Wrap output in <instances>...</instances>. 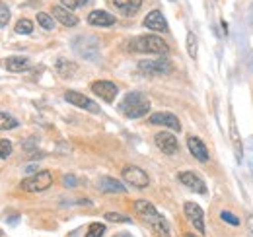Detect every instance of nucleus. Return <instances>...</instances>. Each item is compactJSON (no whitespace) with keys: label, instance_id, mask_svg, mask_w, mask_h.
<instances>
[{"label":"nucleus","instance_id":"obj_33","mask_svg":"<svg viewBox=\"0 0 253 237\" xmlns=\"http://www.w3.org/2000/svg\"><path fill=\"white\" fill-rule=\"evenodd\" d=\"M63 183H64V187H74V185L78 183V179L74 177V175H64Z\"/></svg>","mask_w":253,"mask_h":237},{"label":"nucleus","instance_id":"obj_14","mask_svg":"<svg viewBox=\"0 0 253 237\" xmlns=\"http://www.w3.org/2000/svg\"><path fill=\"white\" fill-rule=\"evenodd\" d=\"M187 148H189L191 156L197 159V161H201V163H207L209 161V150L205 146V142L201 140V138H197V136H189L187 138Z\"/></svg>","mask_w":253,"mask_h":237},{"label":"nucleus","instance_id":"obj_12","mask_svg":"<svg viewBox=\"0 0 253 237\" xmlns=\"http://www.w3.org/2000/svg\"><path fill=\"white\" fill-rule=\"evenodd\" d=\"M177 179H179L181 185H185L191 191H195V193H199V195H207V185H205V181L201 179V175H197L195 171H181V173L177 175Z\"/></svg>","mask_w":253,"mask_h":237},{"label":"nucleus","instance_id":"obj_29","mask_svg":"<svg viewBox=\"0 0 253 237\" xmlns=\"http://www.w3.org/2000/svg\"><path fill=\"white\" fill-rule=\"evenodd\" d=\"M33 31V24L30 20H20L18 24H16V33H22V35H28V33H32Z\"/></svg>","mask_w":253,"mask_h":237},{"label":"nucleus","instance_id":"obj_19","mask_svg":"<svg viewBox=\"0 0 253 237\" xmlns=\"http://www.w3.org/2000/svg\"><path fill=\"white\" fill-rule=\"evenodd\" d=\"M113 4L117 6V10L125 16H134L140 6H142V0H113Z\"/></svg>","mask_w":253,"mask_h":237},{"label":"nucleus","instance_id":"obj_16","mask_svg":"<svg viewBox=\"0 0 253 237\" xmlns=\"http://www.w3.org/2000/svg\"><path fill=\"white\" fill-rule=\"evenodd\" d=\"M144 28L152 31H166L168 30V24H166V18L160 10H152L150 14H146L144 18Z\"/></svg>","mask_w":253,"mask_h":237},{"label":"nucleus","instance_id":"obj_32","mask_svg":"<svg viewBox=\"0 0 253 237\" xmlns=\"http://www.w3.org/2000/svg\"><path fill=\"white\" fill-rule=\"evenodd\" d=\"M61 2L66 10H76V8H82L88 0H61Z\"/></svg>","mask_w":253,"mask_h":237},{"label":"nucleus","instance_id":"obj_1","mask_svg":"<svg viewBox=\"0 0 253 237\" xmlns=\"http://www.w3.org/2000/svg\"><path fill=\"white\" fill-rule=\"evenodd\" d=\"M134 210H136V214L152 228V232L158 237H171L168 220L160 214L152 202H148V200H136V202H134Z\"/></svg>","mask_w":253,"mask_h":237},{"label":"nucleus","instance_id":"obj_30","mask_svg":"<svg viewBox=\"0 0 253 237\" xmlns=\"http://www.w3.org/2000/svg\"><path fill=\"white\" fill-rule=\"evenodd\" d=\"M10 22V10L4 2H0V28H4Z\"/></svg>","mask_w":253,"mask_h":237},{"label":"nucleus","instance_id":"obj_27","mask_svg":"<svg viewBox=\"0 0 253 237\" xmlns=\"http://www.w3.org/2000/svg\"><path fill=\"white\" fill-rule=\"evenodd\" d=\"M105 220H107V222H117V224H128V222H130L128 216L119 214V212H107V214H105Z\"/></svg>","mask_w":253,"mask_h":237},{"label":"nucleus","instance_id":"obj_15","mask_svg":"<svg viewBox=\"0 0 253 237\" xmlns=\"http://www.w3.org/2000/svg\"><path fill=\"white\" fill-rule=\"evenodd\" d=\"M88 24L95 26V28H109L115 24V16H111L109 12H103V10H94L88 14Z\"/></svg>","mask_w":253,"mask_h":237},{"label":"nucleus","instance_id":"obj_28","mask_svg":"<svg viewBox=\"0 0 253 237\" xmlns=\"http://www.w3.org/2000/svg\"><path fill=\"white\" fill-rule=\"evenodd\" d=\"M220 220L222 222H226V224H230V226H234V228H238V226H240V218H238V216H234V214H232V212H228V210H222Z\"/></svg>","mask_w":253,"mask_h":237},{"label":"nucleus","instance_id":"obj_20","mask_svg":"<svg viewBox=\"0 0 253 237\" xmlns=\"http://www.w3.org/2000/svg\"><path fill=\"white\" fill-rule=\"evenodd\" d=\"M4 64H6V70H10V72H28L32 66L26 57H10V59H6Z\"/></svg>","mask_w":253,"mask_h":237},{"label":"nucleus","instance_id":"obj_4","mask_svg":"<svg viewBox=\"0 0 253 237\" xmlns=\"http://www.w3.org/2000/svg\"><path fill=\"white\" fill-rule=\"evenodd\" d=\"M72 47H74V51H76L80 57H84V59L94 60V59H97V55H99V43H97V39H95L94 35H78V37L74 39Z\"/></svg>","mask_w":253,"mask_h":237},{"label":"nucleus","instance_id":"obj_3","mask_svg":"<svg viewBox=\"0 0 253 237\" xmlns=\"http://www.w3.org/2000/svg\"><path fill=\"white\" fill-rule=\"evenodd\" d=\"M128 49L132 53H150V55H158V57H166L169 53L168 43L156 35H140L128 43Z\"/></svg>","mask_w":253,"mask_h":237},{"label":"nucleus","instance_id":"obj_23","mask_svg":"<svg viewBox=\"0 0 253 237\" xmlns=\"http://www.w3.org/2000/svg\"><path fill=\"white\" fill-rule=\"evenodd\" d=\"M18 126V120L8 115V113H0V130H12Z\"/></svg>","mask_w":253,"mask_h":237},{"label":"nucleus","instance_id":"obj_24","mask_svg":"<svg viewBox=\"0 0 253 237\" xmlns=\"http://www.w3.org/2000/svg\"><path fill=\"white\" fill-rule=\"evenodd\" d=\"M197 51H199V43H197V35L189 31L187 33V53L191 59H197Z\"/></svg>","mask_w":253,"mask_h":237},{"label":"nucleus","instance_id":"obj_11","mask_svg":"<svg viewBox=\"0 0 253 237\" xmlns=\"http://www.w3.org/2000/svg\"><path fill=\"white\" fill-rule=\"evenodd\" d=\"M64 99H66L68 103H72V105L80 107V109L90 111V113H99V105H95L94 101H92V99H88L84 93H78V91L68 89V91L64 93Z\"/></svg>","mask_w":253,"mask_h":237},{"label":"nucleus","instance_id":"obj_21","mask_svg":"<svg viewBox=\"0 0 253 237\" xmlns=\"http://www.w3.org/2000/svg\"><path fill=\"white\" fill-rule=\"evenodd\" d=\"M57 72H59V76H63V78H72V76H76L78 66H76L72 60L59 59L57 60Z\"/></svg>","mask_w":253,"mask_h":237},{"label":"nucleus","instance_id":"obj_17","mask_svg":"<svg viewBox=\"0 0 253 237\" xmlns=\"http://www.w3.org/2000/svg\"><path fill=\"white\" fill-rule=\"evenodd\" d=\"M53 18L57 22H61L63 26H66V28H74L78 24V18L70 10H66L64 6H53Z\"/></svg>","mask_w":253,"mask_h":237},{"label":"nucleus","instance_id":"obj_2","mask_svg":"<svg viewBox=\"0 0 253 237\" xmlns=\"http://www.w3.org/2000/svg\"><path fill=\"white\" fill-rule=\"evenodd\" d=\"M119 111L128 118H140L150 113V101L140 91H130L119 103Z\"/></svg>","mask_w":253,"mask_h":237},{"label":"nucleus","instance_id":"obj_8","mask_svg":"<svg viewBox=\"0 0 253 237\" xmlns=\"http://www.w3.org/2000/svg\"><path fill=\"white\" fill-rule=\"evenodd\" d=\"M92 91H94L97 97H101L103 101H107V103H113V99L117 97V93H119V88H117V84H113V82H109V80H95L92 82Z\"/></svg>","mask_w":253,"mask_h":237},{"label":"nucleus","instance_id":"obj_36","mask_svg":"<svg viewBox=\"0 0 253 237\" xmlns=\"http://www.w3.org/2000/svg\"><path fill=\"white\" fill-rule=\"evenodd\" d=\"M185 237H197L195 234H185Z\"/></svg>","mask_w":253,"mask_h":237},{"label":"nucleus","instance_id":"obj_6","mask_svg":"<svg viewBox=\"0 0 253 237\" xmlns=\"http://www.w3.org/2000/svg\"><path fill=\"white\" fill-rule=\"evenodd\" d=\"M123 179H125L130 187H136V189H146L150 185L148 173L142 171L136 165H126V167H123Z\"/></svg>","mask_w":253,"mask_h":237},{"label":"nucleus","instance_id":"obj_34","mask_svg":"<svg viewBox=\"0 0 253 237\" xmlns=\"http://www.w3.org/2000/svg\"><path fill=\"white\" fill-rule=\"evenodd\" d=\"M248 232L250 237H253V216H248Z\"/></svg>","mask_w":253,"mask_h":237},{"label":"nucleus","instance_id":"obj_22","mask_svg":"<svg viewBox=\"0 0 253 237\" xmlns=\"http://www.w3.org/2000/svg\"><path fill=\"white\" fill-rule=\"evenodd\" d=\"M230 136H232V142H234L236 158H238V159H242V140H240V132H238V126H236L234 117L230 118Z\"/></svg>","mask_w":253,"mask_h":237},{"label":"nucleus","instance_id":"obj_26","mask_svg":"<svg viewBox=\"0 0 253 237\" xmlns=\"http://www.w3.org/2000/svg\"><path fill=\"white\" fill-rule=\"evenodd\" d=\"M103 234H105V224L94 222V224H90V228L86 232V237H103Z\"/></svg>","mask_w":253,"mask_h":237},{"label":"nucleus","instance_id":"obj_9","mask_svg":"<svg viewBox=\"0 0 253 237\" xmlns=\"http://www.w3.org/2000/svg\"><path fill=\"white\" fill-rule=\"evenodd\" d=\"M183 212H185V218L189 220V224L199 232V234H205V214H203V208L195 202H185L183 204Z\"/></svg>","mask_w":253,"mask_h":237},{"label":"nucleus","instance_id":"obj_31","mask_svg":"<svg viewBox=\"0 0 253 237\" xmlns=\"http://www.w3.org/2000/svg\"><path fill=\"white\" fill-rule=\"evenodd\" d=\"M12 154V142L10 140H0V159H6Z\"/></svg>","mask_w":253,"mask_h":237},{"label":"nucleus","instance_id":"obj_10","mask_svg":"<svg viewBox=\"0 0 253 237\" xmlns=\"http://www.w3.org/2000/svg\"><path fill=\"white\" fill-rule=\"evenodd\" d=\"M154 142H156V146L162 154H166V156H171V154H175L177 150H179V142H177V138L171 134V132H166V130H162L158 132L156 136H154Z\"/></svg>","mask_w":253,"mask_h":237},{"label":"nucleus","instance_id":"obj_18","mask_svg":"<svg viewBox=\"0 0 253 237\" xmlns=\"http://www.w3.org/2000/svg\"><path fill=\"white\" fill-rule=\"evenodd\" d=\"M97 187H99V191H103V193H107V195H115V193H125V187H123V183H119L117 179L113 177H101L97 181Z\"/></svg>","mask_w":253,"mask_h":237},{"label":"nucleus","instance_id":"obj_13","mask_svg":"<svg viewBox=\"0 0 253 237\" xmlns=\"http://www.w3.org/2000/svg\"><path fill=\"white\" fill-rule=\"evenodd\" d=\"M150 124H162V126H168L169 130H175V132L181 130L179 118L175 117L173 113H168V111H160V113L150 115Z\"/></svg>","mask_w":253,"mask_h":237},{"label":"nucleus","instance_id":"obj_25","mask_svg":"<svg viewBox=\"0 0 253 237\" xmlns=\"http://www.w3.org/2000/svg\"><path fill=\"white\" fill-rule=\"evenodd\" d=\"M37 22H39V26H41L43 30H53V28H55V20H53L49 14H45V12H39V14H37Z\"/></svg>","mask_w":253,"mask_h":237},{"label":"nucleus","instance_id":"obj_35","mask_svg":"<svg viewBox=\"0 0 253 237\" xmlns=\"http://www.w3.org/2000/svg\"><path fill=\"white\" fill-rule=\"evenodd\" d=\"M115 237H130V236H128V234H117Z\"/></svg>","mask_w":253,"mask_h":237},{"label":"nucleus","instance_id":"obj_7","mask_svg":"<svg viewBox=\"0 0 253 237\" xmlns=\"http://www.w3.org/2000/svg\"><path fill=\"white\" fill-rule=\"evenodd\" d=\"M138 68L140 72H146V74H169L173 70V64L166 57H160L154 60H140Z\"/></svg>","mask_w":253,"mask_h":237},{"label":"nucleus","instance_id":"obj_5","mask_svg":"<svg viewBox=\"0 0 253 237\" xmlns=\"http://www.w3.org/2000/svg\"><path fill=\"white\" fill-rule=\"evenodd\" d=\"M51 185H53V175H51V171H37V173H33L32 177L24 179L20 187H22L24 191H28V193H43V191H47Z\"/></svg>","mask_w":253,"mask_h":237}]
</instances>
